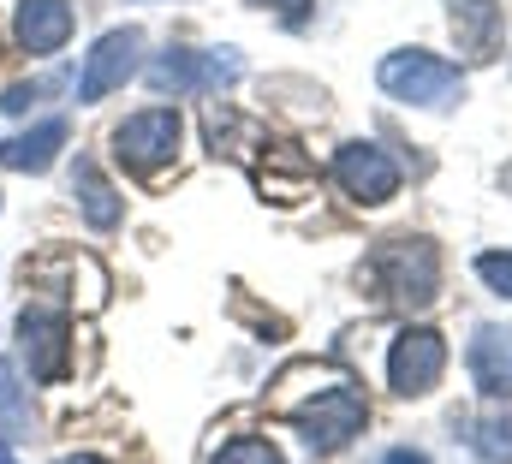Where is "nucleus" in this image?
Segmentation results:
<instances>
[{"mask_svg": "<svg viewBox=\"0 0 512 464\" xmlns=\"http://www.w3.org/2000/svg\"><path fill=\"white\" fill-rule=\"evenodd\" d=\"M364 286L393 304V310H423L435 304L441 292V250L423 238V232H399V238H382L364 262Z\"/></svg>", "mask_w": 512, "mask_h": 464, "instance_id": "nucleus-1", "label": "nucleus"}, {"mask_svg": "<svg viewBox=\"0 0 512 464\" xmlns=\"http://www.w3.org/2000/svg\"><path fill=\"white\" fill-rule=\"evenodd\" d=\"M280 417L304 435V447L310 453H340L364 423H370V405H364V393H358V381L352 375H340V381H328V387H316V393H304V399H292V405H280Z\"/></svg>", "mask_w": 512, "mask_h": 464, "instance_id": "nucleus-2", "label": "nucleus"}, {"mask_svg": "<svg viewBox=\"0 0 512 464\" xmlns=\"http://www.w3.org/2000/svg\"><path fill=\"white\" fill-rule=\"evenodd\" d=\"M376 84H382L393 102H405V108H459L465 102V72L459 66H447L441 54H429V48H393L382 66H376Z\"/></svg>", "mask_w": 512, "mask_h": 464, "instance_id": "nucleus-3", "label": "nucleus"}, {"mask_svg": "<svg viewBox=\"0 0 512 464\" xmlns=\"http://www.w3.org/2000/svg\"><path fill=\"white\" fill-rule=\"evenodd\" d=\"M143 78L155 96H215L245 78V54L239 48H167L143 66Z\"/></svg>", "mask_w": 512, "mask_h": 464, "instance_id": "nucleus-4", "label": "nucleus"}, {"mask_svg": "<svg viewBox=\"0 0 512 464\" xmlns=\"http://www.w3.org/2000/svg\"><path fill=\"white\" fill-rule=\"evenodd\" d=\"M179 137H185V119L179 108H143V114H131L114 125V161L137 173V179H155L161 167H173V155H179Z\"/></svg>", "mask_w": 512, "mask_h": 464, "instance_id": "nucleus-5", "label": "nucleus"}, {"mask_svg": "<svg viewBox=\"0 0 512 464\" xmlns=\"http://www.w3.org/2000/svg\"><path fill=\"white\" fill-rule=\"evenodd\" d=\"M18 351H24L36 387L66 381V369H72V322H66V310L60 304H24L18 310Z\"/></svg>", "mask_w": 512, "mask_h": 464, "instance_id": "nucleus-6", "label": "nucleus"}, {"mask_svg": "<svg viewBox=\"0 0 512 464\" xmlns=\"http://www.w3.org/2000/svg\"><path fill=\"white\" fill-rule=\"evenodd\" d=\"M137 72H143V30L137 24H120V30H108L84 54V66H78V102H102V96L126 90Z\"/></svg>", "mask_w": 512, "mask_h": 464, "instance_id": "nucleus-7", "label": "nucleus"}, {"mask_svg": "<svg viewBox=\"0 0 512 464\" xmlns=\"http://www.w3.org/2000/svg\"><path fill=\"white\" fill-rule=\"evenodd\" d=\"M441 375H447V340H441L435 328H405V334L393 340V351H387V387H393L399 399L435 393Z\"/></svg>", "mask_w": 512, "mask_h": 464, "instance_id": "nucleus-8", "label": "nucleus"}, {"mask_svg": "<svg viewBox=\"0 0 512 464\" xmlns=\"http://www.w3.org/2000/svg\"><path fill=\"white\" fill-rule=\"evenodd\" d=\"M334 185H340L352 203L382 209V203L399 197V161L387 155L382 143H340V155H334Z\"/></svg>", "mask_w": 512, "mask_h": 464, "instance_id": "nucleus-9", "label": "nucleus"}, {"mask_svg": "<svg viewBox=\"0 0 512 464\" xmlns=\"http://www.w3.org/2000/svg\"><path fill=\"white\" fill-rule=\"evenodd\" d=\"M72 30H78L72 0H18V12H12V36L24 54H60L72 42Z\"/></svg>", "mask_w": 512, "mask_h": 464, "instance_id": "nucleus-10", "label": "nucleus"}, {"mask_svg": "<svg viewBox=\"0 0 512 464\" xmlns=\"http://www.w3.org/2000/svg\"><path fill=\"white\" fill-rule=\"evenodd\" d=\"M72 203H78V215L90 221V232H114L126 221V197L114 191V179H108L90 155L72 161Z\"/></svg>", "mask_w": 512, "mask_h": 464, "instance_id": "nucleus-11", "label": "nucleus"}, {"mask_svg": "<svg viewBox=\"0 0 512 464\" xmlns=\"http://www.w3.org/2000/svg\"><path fill=\"white\" fill-rule=\"evenodd\" d=\"M447 24H453L459 54L489 60V54L501 48V36H507V6H501V0H453Z\"/></svg>", "mask_w": 512, "mask_h": 464, "instance_id": "nucleus-12", "label": "nucleus"}, {"mask_svg": "<svg viewBox=\"0 0 512 464\" xmlns=\"http://www.w3.org/2000/svg\"><path fill=\"white\" fill-rule=\"evenodd\" d=\"M66 137H72V125H66L60 114H54V119H36L30 131L0 137V167H12V173H48V167L60 161Z\"/></svg>", "mask_w": 512, "mask_h": 464, "instance_id": "nucleus-13", "label": "nucleus"}, {"mask_svg": "<svg viewBox=\"0 0 512 464\" xmlns=\"http://www.w3.org/2000/svg\"><path fill=\"white\" fill-rule=\"evenodd\" d=\"M465 363H471V381L489 393V399H512V328H495L483 322L465 346Z\"/></svg>", "mask_w": 512, "mask_h": 464, "instance_id": "nucleus-14", "label": "nucleus"}, {"mask_svg": "<svg viewBox=\"0 0 512 464\" xmlns=\"http://www.w3.org/2000/svg\"><path fill=\"white\" fill-rule=\"evenodd\" d=\"M30 435V387L18 375V357H0V441Z\"/></svg>", "mask_w": 512, "mask_h": 464, "instance_id": "nucleus-15", "label": "nucleus"}, {"mask_svg": "<svg viewBox=\"0 0 512 464\" xmlns=\"http://www.w3.org/2000/svg\"><path fill=\"white\" fill-rule=\"evenodd\" d=\"M471 447L483 453V464H512V411H507V405H495V411H483V417H477Z\"/></svg>", "mask_w": 512, "mask_h": 464, "instance_id": "nucleus-16", "label": "nucleus"}, {"mask_svg": "<svg viewBox=\"0 0 512 464\" xmlns=\"http://www.w3.org/2000/svg\"><path fill=\"white\" fill-rule=\"evenodd\" d=\"M66 90V78H30V84H12L6 96H0V114H30L36 102H48V96H60Z\"/></svg>", "mask_w": 512, "mask_h": 464, "instance_id": "nucleus-17", "label": "nucleus"}, {"mask_svg": "<svg viewBox=\"0 0 512 464\" xmlns=\"http://www.w3.org/2000/svg\"><path fill=\"white\" fill-rule=\"evenodd\" d=\"M209 464H280V453H274V441H262V435H233Z\"/></svg>", "mask_w": 512, "mask_h": 464, "instance_id": "nucleus-18", "label": "nucleus"}, {"mask_svg": "<svg viewBox=\"0 0 512 464\" xmlns=\"http://www.w3.org/2000/svg\"><path fill=\"white\" fill-rule=\"evenodd\" d=\"M477 274H483L489 292L512 298V250H483V256H477Z\"/></svg>", "mask_w": 512, "mask_h": 464, "instance_id": "nucleus-19", "label": "nucleus"}, {"mask_svg": "<svg viewBox=\"0 0 512 464\" xmlns=\"http://www.w3.org/2000/svg\"><path fill=\"white\" fill-rule=\"evenodd\" d=\"M256 12H274V18H280V24H286V30H304V24H310V6H316V0H251Z\"/></svg>", "mask_w": 512, "mask_h": 464, "instance_id": "nucleus-20", "label": "nucleus"}, {"mask_svg": "<svg viewBox=\"0 0 512 464\" xmlns=\"http://www.w3.org/2000/svg\"><path fill=\"white\" fill-rule=\"evenodd\" d=\"M382 464H429V453H417V447H393V453H382Z\"/></svg>", "mask_w": 512, "mask_h": 464, "instance_id": "nucleus-21", "label": "nucleus"}, {"mask_svg": "<svg viewBox=\"0 0 512 464\" xmlns=\"http://www.w3.org/2000/svg\"><path fill=\"white\" fill-rule=\"evenodd\" d=\"M54 464H108V459H96V453H78V459H54Z\"/></svg>", "mask_w": 512, "mask_h": 464, "instance_id": "nucleus-22", "label": "nucleus"}, {"mask_svg": "<svg viewBox=\"0 0 512 464\" xmlns=\"http://www.w3.org/2000/svg\"><path fill=\"white\" fill-rule=\"evenodd\" d=\"M0 464H18V453H12V447H6V441H0Z\"/></svg>", "mask_w": 512, "mask_h": 464, "instance_id": "nucleus-23", "label": "nucleus"}]
</instances>
